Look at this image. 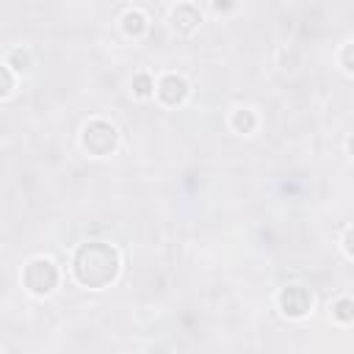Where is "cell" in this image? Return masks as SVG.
I'll return each mask as SVG.
<instances>
[{
  "label": "cell",
  "instance_id": "5bb4252c",
  "mask_svg": "<svg viewBox=\"0 0 354 354\" xmlns=\"http://www.w3.org/2000/svg\"><path fill=\"white\" fill-rule=\"evenodd\" d=\"M348 149H351V155H354V138H351V144H348Z\"/></svg>",
  "mask_w": 354,
  "mask_h": 354
},
{
  "label": "cell",
  "instance_id": "277c9868",
  "mask_svg": "<svg viewBox=\"0 0 354 354\" xmlns=\"http://www.w3.org/2000/svg\"><path fill=\"white\" fill-rule=\"evenodd\" d=\"M279 307H282L285 315L301 318V315L310 313L313 296H310V290L301 288V285H288V288H282V293H279Z\"/></svg>",
  "mask_w": 354,
  "mask_h": 354
},
{
  "label": "cell",
  "instance_id": "8992f818",
  "mask_svg": "<svg viewBox=\"0 0 354 354\" xmlns=\"http://www.w3.org/2000/svg\"><path fill=\"white\" fill-rule=\"evenodd\" d=\"M199 22V14H194V6H177L171 11V25L180 30H191Z\"/></svg>",
  "mask_w": 354,
  "mask_h": 354
},
{
  "label": "cell",
  "instance_id": "7c38bea8",
  "mask_svg": "<svg viewBox=\"0 0 354 354\" xmlns=\"http://www.w3.org/2000/svg\"><path fill=\"white\" fill-rule=\"evenodd\" d=\"M340 61H343V66H346V72H354V44H348V47L343 50V55H340Z\"/></svg>",
  "mask_w": 354,
  "mask_h": 354
},
{
  "label": "cell",
  "instance_id": "52a82bcc",
  "mask_svg": "<svg viewBox=\"0 0 354 354\" xmlns=\"http://www.w3.org/2000/svg\"><path fill=\"white\" fill-rule=\"evenodd\" d=\"M254 124H257V119H254L252 111H235V113H232V127H235L238 133H252Z\"/></svg>",
  "mask_w": 354,
  "mask_h": 354
},
{
  "label": "cell",
  "instance_id": "3957f363",
  "mask_svg": "<svg viewBox=\"0 0 354 354\" xmlns=\"http://www.w3.org/2000/svg\"><path fill=\"white\" fill-rule=\"evenodd\" d=\"M116 144V127L102 122V119H94L91 124H86L83 130V147L94 155H108Z\"/></svg>",
  "mask_w": 354,
  "mask_h": 354
},
{
  "label": "cell",
  "instance_id": "6da1fadb",
  "mask_svg": "<svg viewBox=\"0 0 354 354\" xmlns=\"http://www.w3.org/2000/svg\"><path fill=\"white\" fill-rule=\"evenodd\" d=\"M116 268H119V257L111 246L100 243V241H91V243H83L77 252H75V277L77 282L88 285V288H102L108 285L113 277H116Z\"/></svg>",
  "mask_w": 354,
  "mask_h": 354
},
{
  "label": "cell",
  "instance_id": "9c48e42d",
  "mask_svg": "<svg viewBox=\"0 0 354 354\" xmlns=\"http://www.w3.org/2000/svg\"><path fill=\"white\" fill-rule=\"evenodd\" d=\"M332 315H335L337 321H343V324L354 321V301H351V299H340V301L332 307Z\"/></svg>",
  "mask_w": 354,
  "mask_h": 354
},
{
  "label": "cell",
  "instance_id": "7a4b0ae2",
  "mask_svg": "<svg viewBox=\"0 0 354 354\" xmlns=\"http://www.w3.org/2000/svg\"><path fill=\"white\" fill-rule=\"evenodd\" d=\"M22 282H25V288H28L30 293L44 296V293H50V290L55 288V282H58V268H55V263H53L50 257H33V260L25 266V271H22Z\"/></svg>",
  "mask_w": 354,
  "mask_h": 354
},
{
  "label": "cell",
  "instance_id": "ba28073f",
  "mask_svg": "<svg viewBox=\"0 0 354 354\" xmlns=\"http://www.w3.org/2000/svg\"><path fill=\"white\" fill-rule=\"evenodd\" d=\"M122 22H124V30H127V33H136V36H138V33L147 28V19H144V14H141V11H136V8H133V11H127Z\"/></svg>",
  "mask_w": 354,
  "mask_h": 354
},
{
  "label": "cell",
  "instance_id": "4fadbf2b",
  "mask_svg": "<svg viewBox=\"0 0 354 354\" xmlns=\"http://www.w3.org/2000/svg\"><path fill=\"white\" fill-rule=\"evenodd\" d=\"M343 246H346L348 257H354V230H348V232H346V241H343Z\"/></svg>",
  "mask_w": 354,
  "mask_h": 354
},
{
  "label": "cell",
  "instance_id": "5b68a950",
  "mask_svg": "<svg viewBox=\"0 0 354 354\" xmlns=\"http://www.w3.org/2000/svg\"><path fill=\"white\" fill-rule=\"evenodd\" d=\"M158 97L166 102V105H177V102H183L185 100V94H188V86H185V80L183 77H177V75H163L160 80H158Z\"/></svg>",
  "mask_w": 354,
  "mask_h": 354
},
{
  "label": "cell",
  "instance_id": "8fae6325",
  "mask_svg": "<svg viewBox=\"0 0 354 354\" xmlns=\"http://www.w3.org/2000/svg\"><path fill=\"white\" fill-rule=\"evenodd\" d=\"M0 72H3V97H8V94H11V88H14L11 66H8V64H3V66H0Z\"/></svg>",
  "mask_w": 354,
  "mask_h": 354
},
{
  "label": "cell",
  "instance_id": "30bf717a",
  "mask_svg": "<svg viewBox=\"0 0 354 354\" xmlns=\"http://www.w3.org/2000/svg\"><path fill=\"white\" fill-rule=\"evenodd\" d=\"M152 88H155V83H152V77H149V75H138V77L133 80V91H136L138 97H149V94H152Z\"/></svg>",
  "mask_w": 354,
  "mask_h": 354
}]
</instances>
